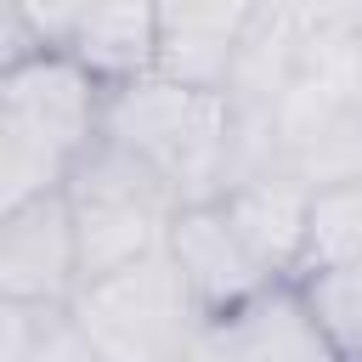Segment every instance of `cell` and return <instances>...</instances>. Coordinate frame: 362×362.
I'll return each instance as SVG.
<instances>
[{
    "mask_svg": "<svg viewBox=\"0 0 362 362\" xmlns=\"http://www.w3.org/2000/svg\"><path fill=\"white\" fill-rule=\"evenodd\" d=\"M107 119V85L74 57L45 51L0 68V209L57 198L96 153Z\"/></svg>",
    "mask_w": 362,
    "mask_h": 362,
    "instance_id": "cell-1",
    "label": "cell"
},
{
    "mask_svg": "<svg viewBox=\"0 0 362 362\" xmlns=\"http://www.w3.org/2000/svg\"><path fill=\"white\" fill-rule=\"evenodd\" d=\"M102 136L164 175L187 209L226 198V187L238 181V124L232 102L215 90H192L158 74L130 79L107 90Z\"/></svg>",
    "mask_w": 362,
    "mask_h": 362,
    "instance_id": "cell-2",
    "label": "cell"
},
{
    "mask_svg": "<svg viewBox=\"0 0 362 362\" xmlns=\"http://www.w3.org/2000/svg\"><path fill=\"white\" fill-rule=\"evenodd\" d=\"M74 322L96 362H192L204 351V305L175 272L170 249L124 272L90 277L74 294Z\"/></svg>",
    "mask_w": 362,
    "mask_h": 362,
    "instance_id": "cell-3",
    "label": "cell"
},
{
    "mask_svg": "<svg viewBox=\"0 0 362 362\" xmlns=\"http://www.w3.org/2000/svg\"><path fill=\"white\" fill-rule=\"evenodd\" d=\"M62 198H68V215H74L85 283L107 277V272H124L147 255H164L175 215L187 209L164 175H153L136 153L113 147L107 136L79 164V175L68 181Z\"/></svg>",
    "mask_w": 362,
    "mask_h": 362,
    "instance_id": "cell-4",
    "label": "cell"
},
{
    "mask_svg": "<svg viewBox=\"0 0 362 362\" xmlns=\"http://www.w3.org/2000/svg\"><path fill=\"white\" fill-rule=\"evenodd\" d=\"M85 288L68 198L0 209V305H74Z\"/></svg>",
    "mask_w": 362,
    "mask_h": 362,
    "instance_id": "cell-5",
    "label": "cell"
},
{
    "mask_svg": "<svg viewBox=\"0 0 362 362\" xmlns=\"http://www.w3.org/2000/svg\"><path fill=\"white\" fill-rule=\"evenodd\" d=\"M204 362H339L300 283H266L204 328Z\"/></svg>",
    "mask_w": 362,
    "mask_h": 362,
    "instance_id": "cell-6",
    "label": "cell"
},
{
    "mask_svg": "<svg viewBox=\"0 0 362 362\" xmlns=\"http://www.w3.org/2000/svg\"><path fill=\"white\" fill-rule=\"evenodd\" d=\"M45 45L74 57L107 90L147 79L158 62V6H28Z\"/></svg>",
    "mask_w": 362,
    "mask_h": 362,
    "instance_id": "cell-7",
    "label": "cell"
},
{
    "mask_svg": "<svg viewBox=\"0 0 362 362\" xmlns=\"http://www.w3.org/2000/svg\"><path fill=\"white\" fill-rule=\"evenodd\" d=\"M249 0H181V6H158V79L192 85V90H232V74L243 62L249 28H255Z\"/></svg>",
    "mask_w": 362,
    "mask_h": 362,
    "instance_id": "cell-8",
    "label": "cell"
},
{
    "mask_svg": "<svg viewBox=\"0 0 362 362\" xmlns=\"http://www.w3.org/2000/svg\"><path fill=\"white\" fill-rule=\"evenodd\" d=\"M232 232L243 238V249L255 255V266L272 283H300L305 266V232H311V192L283 175V170H260L226 187L221 198Z\"/></svg>",
    "mask_w": 362,
    "mask_h": 362,
    "instance_id": "cell-9",
    "label": "cell"
},
{
    "mask_svg": "<svg viewBox=\"0 0 362 362\" xmlns=\"http://www.w3.org/2000/svg\"><path fill=\"white\" fill-rule=\"evenodd\" d=\"M170 260H175V272L187 277V288L198 294V305H204L209 322L272 283V277L255 266V255L243 249V238L232 232L221 198H215V204H192V209L175 215V226H170Z\"/></svg>",
    "mask_w": 362,
    "mask_h": 362,
    "instance_id": "cell-10",
    "label": "cell"
},
{
    "mask_svg": "<svg viewBox=\"0 0 362 362\" xmlns=\"http://www.w3.org/2000/svg\"><path fill=\"white\" fill-rule=\"evenodd\" d=\"M0 362H96L68 305H0Z\"/></svg>",
    "mask_w": 362,
    "mask_h": 362,
    "instance_id": "cell-11",
    "label": "cell"
},
{
    "mask_svg": "<svg viewBox=\"0 0 362 362\" xmlns=\"http://www.w3.org/2000/svg\"><path fill=\"white\" fill-rule=\"evenodd\" d=\"M345 266H362V181L311 192V232H305L300 277L345 272Z\"/></svg>",
    "mask_w": 362,
    "mask_h": 362,
    "instance_id": "cell-12",
    "label": "cell"
},
{
    "mask_svg": "<svg viewBox=\"0 0 362 362\" xmlns=\"http://www.w3.org/2000/svg\"><path fill=\"white\" fill-rule=\"evenodd\" d=\"M322 334L334 339L339 362H362V266H345V272H317V277H300Z\"/></svg>",
    "mask_w": 362,
    "mask_h": 362,
    "instance_id": "cell-13",
    "label": "cell"
},
{
    "mask_svg": "<svg viewBox=\"0 0 362 362\" xmlns=\"http://www.w3.org/2000/svg\"><path fill=\"white\" fill-rule=\"evenodd\" d=\"M192 362H204V356H192Z\"/></svg>",
    "mask_w": 362,
    "mask_h": 362,
    "instance_id": "cell-14",
    "label": "cell"
}]
</instances>
